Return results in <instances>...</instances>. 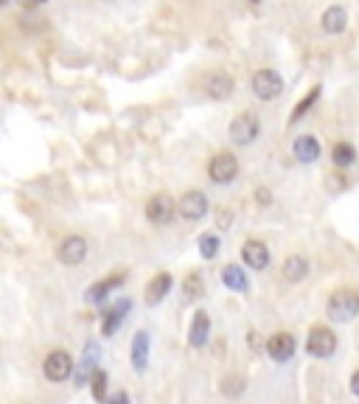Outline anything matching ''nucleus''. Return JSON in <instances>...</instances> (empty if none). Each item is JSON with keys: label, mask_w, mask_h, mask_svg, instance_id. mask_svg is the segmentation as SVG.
<instances>
[{"label": "nucleus", "mask_w": 359, "mask_h": 404, "mask_svg": "<svg viewBox=\"0 0 359 404\" xmlns=\"http://www.w3.org/2000/svg\"><path fill=\"white\" fill-rule=\"evenodd\" d=\"M328 309V318L337 320V323H348L359 315V292L354 289H337L325 303Z\"/></svg>", "instance_id": "f257e3e1"}, {"label": "nucleus", "mask_w": 359, "mask_h": 404, "mask_svg": "<svg viewBox=\"0 0 359 404\" xmlns=\"http://www.w3.org/2000/svg\"><path fill=\"white\" fill-rule=\"evenodd\" d=\"M253 93H256L261 102L278 99L281 93H284V79H281V73H278V71H269V68L256 71V76H253Z\"/></svg>", "instance_id": "f03ea898"}, {"label": "nucleus", "mask_w": 359, "mask_h": 404, "mask_svg": "<svg viewBox=\"0 0 359 404\" xmlns=\"http://www.w3.org/2000/svg\"><path fill=\"white\" fill-rule=\"evenodd\" d=\"M258 130H261V123L253 112H238L233 121H230V141L238 143V146H247L258 138Z\"/></svg>", "instance_id": "7ed1b4c3"}, {"label": "nucleus", "mask_w": 359, "mask_h": 404, "mask_svg": "<svg viewBox=\"0 0 359 404\" xmlns=\"http://www.w3.org/2000/svg\"><path fill=\"white\" fill-rule=\"evenodd\" d=\"M334 348H337V334L328 329V326H314L312 331H309V340H306V351L312 354V357H332L334 354Z\"/></svg>", "instance_id": "20e7f679"}, {"label": "nucleus", "mask_w": 359, "mask_h": 404, "mask_svg": "<svg viewBox=\"0 0 359 404\" xmlns=\"http://www.w3.org/2000/svg\"><path fill=\"white\" fill-rule=\"evenodd\" d=\"M42 370H45V379L65 382L73 374V357L68 351H51L45 357V362H42Z\"/></svg>", "instance_id": "39448f33"}, {"label": "nucleus", "mask_w": 359, "mask_h": 404, "mask_svg": "<svg viewBox=\"0 0 359 404\" xmlns=\"http://www.w3.org/2000/svg\"><path fill=\"white\" fill-rule=\"evenodd\" d=\"M238 174V161L236 154L230 152H219L211 158V163H208V177H211L214 182H233Z\"/></svg>", "instance_id": "423d86ee"}, {"label": "nucleus", "mask_w": 359, "mask_h": 404, "mask_svg": "<svg viewBox=\"0 0 359 404\" xmlns=\"http://www.w3.org/2000/svg\"><path fill=\"white\" fill-rule=\"evenodd\" d=\"M174 211H177V205L169 194H155L146 202V219L152 225H169L174 219Z\"/></svg>", "instance_id": "0eeeda50"}, {"label": "nucleus", "mask_w": 359, "mask_h": 404, "mask_svg": "<svg viewBox=\"0 0 359 404\" xmlns=\"http://www.w3.org/2000/svg\"><path fill=\"white\" fill-rule=\"evenodd\" d=\"M205 213H208V197L202 191H186L180 197V216H183V219L197 222Z\"/></svg>", "instance_id": "6e6552de"}, {"label": "nucleus", "mask_w": 359, "mask_h": 404, "mask_svg": "<svg viewBox=\"0 0 359 404\" xmlns=\"http://www.w3.org/2000/svg\"><path fill=\"white\" fill-rule=\"evenodd\" d=\"M87 259V241L82 236H68L62 244H59V261L68 264V267H76Z\"/></svg>", "instance_id": "1a4fd4ad"}, {"label": "nucleus", "mask_w": 359, "mask_h": 404, "mask_svg": "<svg viewBox=\"0 0 359 404\" xmlns=\"http://www.w3.org/2000/svg\"><path fill=\"white\" fill-rule=\"evenodd\" d=\"M202 87H205V93L211 99H227L233 93V76L225 73V71H214V73H208L202 79Z\"/></svg>", "instance_id": "9d476101"}, {"label": "nucleus", "mask_w": 359, "mask_h": 404, "mask_svg": "<svg viewBox=\"0 0 359 404\" xmlns=\"http://www.w3.org/2000/svg\"><path fill=\"white\" fill-rule=\"evenodd\" d=\"M267 351L275 362H286L295 354V337L289 331H278L267 340Z\"/></svg>", "instance_id": "9b49d317"}, {"label": "nucleus", "mask_w": 359, "mask_h": 404, "mask_svg": "<svg viewBox=\"0 0 359 404\" xmlns=\"http://www.w3.org/2000/svg\"><path fill=\"white\" fill-rule=\"evenodd\" d=\"M242 259H245V264H247L250 270H264V267L269 264V250H267L264 241L250 239V241L242 244Z\"/></svg>", "instance_id": "f8f14e48"}, {"label": "nucleus", "mask_w": 359, "mask_h": 404, "mask_svg": "<svg viewBox=\"0 0 359 404\" xmlns=\"http://www.w3.org/2000/svg\"><path fill=\"white\" fill-rule=\"evenodd\" d=\"M127 281V272H115V275H110V278H104V281H99V284H93L87 289V300L90 303H101L112 289H118Z\"/></svg>", "instance_id": "ddd939ff"}, {"label": "nucleus", "mask_w": 359, "mask_h": 404, "mask_svg": "<svg viewBox=\"0 0 359 404\" xmlns=\"http://www.w3.org/2000/svg\"><path fill=\"white\" fill-rule=\"evenodd\" d=\"M320 23H323V31H325V34H343L345 25H348V12H345L343 6H328V9L323 12Z\"/></svg>", "instance_id": "4468645a"}, {"label": "nucleus", "mask_w": 359, "mask_h": 404, "mask_svg": "<svg viewBox=\"0 0 359 404\" xmlns=\"http://www.w3.org/2000/svg\"><path fill=\"white\" fill-rule=\"evenodd\" d=\"M169 289H171V275L169 272H158L152 281H149V287H146V303L158 306L169 295Z\"/></svg>", "instance_id": "2eb2a0df"}, {"label": "nucleus", "mask_w": 359, "mask_h": 404, "mask_svg": "<svg viewBox=\"0 0 359 404\" xmlns=\"http://www.w3.org/2000/svg\"><path fill=\"white\" fill-rule=\"evenodd\" d=\"M208 331H211V318H208V312H202V309H199V312L194 315V320H191V331H188V343H191V348L205 346Z\"/></svg>", "instance_id": "dca6fc26"}, {"label": "nucleus", "mask_w": 359, "mask_h": 404, "mask_svg": "<svg viewBox=\"0 0 359 404\" xmlns=\"http://www.w3.org/2000/svg\"><path fill=\"white\" fill-rule=\"evenodd\" d=\"M295 158L301 161V163H312L320 158V143L314 135H301L295 141Z\"/></svg>", "instance_id": "f3484780"}, {"label": "nucleus", "mask_w": 359, "mask_h": 404, "mask_svg": "<svg viewBox=\"0 0 359 404\" xmlns=\"http://www.w3.org/2000/svg\"><path fill=\"white\" fill-rule=\"evenodd\" d=\"M127 312H129V300H118V303L112 306V312L104 315V323H101L104 337H112V334L118 331V326H121V320H124Z\"/></svg>", "instance_id": "a211bd4d"}, {"label": "nucleus", "mask_w": 359, "mask_h": 404, "mask_svg": "<svg viewBox=\"0 0 359 404\" xmlns=\"http://www.w3.org/2000/svg\"><path fill=\"white\" fill-rule=\"evenodd\" d=\"M306 275H309V261L304 256H289L284 261V278H286V281L297 284V281H304Z\"/></svg>", "instance_id": "6ab92c4d"}, {"label": "nucleus", "mask_w": 359, "mask_h": 404, "mask_svg": "<svg viewBox=\"0 0 359 404\" xmlns=\"http://www.w3.org/2000/svg\"><path fill=\"white\" fill-rule=\"evenodd\" d=\"M146 362H149V334L138 331L132 340V365H135V370H143Z\"/></svg>", "instance_id": "aec40b11"}, {"label": "nucleus", "mask_w": 359, "mask_h": 404, "mask_svg": "<svg viewBox=\"0 0 359 404\" xmlns=\"http://www.w3.org/2000/svg\"><path fill=\"white\" fill-rule=\"evenodd\" d=\"M222 281H225V287H230L233 292H247V275H245V270H238L236 264H227L225 270H222Z\"/></svg>", "instance_id": "412c9836"}, {"label": "nucleus", "mask_w": 359, "mask_h": 404, "mask_svg": "<svg viewBox=\"0 0 359 404\" xmlns=\"http://www.w3.org/2000/svg\"><path fill=\"white\" fill-rule=\"evenodd\" d=\"M202 292H205L202 272H188V275H186V281H183V298H186V303L197 300Z\"/></svg>", "instance_id": "4be33fe9"}, {"label": "nucleus", "mask_w": 359, "mask_h": 404, "mask_svg": "<svg viewBox=\"0 0 359 404\" xmlns=\"http://www.w3.org/2000/svg\"><path fill=\"white\" fill-rule=\"evenodd\" d=\"M332 161H334V166H340V169H345V166H351L354 161H356V149L351 146V143H334V149H332Z\"/></svg>", "instance_id": "5701e85b"}, {"label": "nucleus", "mask_w": 359, "mask_h": 404, "mask_svg": "<svg viewBox=\"0 0 359 404\" xmlns=\"http://www.w3.org/2000/svg\"><path fill=\"white\" fill-rule=\"evenodd\" d=\"M317 99H320V87H312V90L306 93V99H304L301 104H297V107H295V112H292V121H297V118H304V115H306V110H309V107H312V104H314Z\"/></svg>", "instance_id": "b1692460"}, {"label": "nucleus", "mask_w": 359, "mask_h": 404, "mask_svg": "<svg viewBox=\"0 0 359 404\" xmlns=\"http://www.w3.org/2000/svg\"><path fill=\"white\" fill-rule=\"evenodd\" d=\"M96 362H99V346H84V362H82V374H79L82 382L87 379V370L93 368Z\"/></svg>", "instance_id": "393cba45"}, {"label": "nucleus", "mask_w": 359, "mask_h": 404, "mask_svg": "<svg viewBox=\"0 0 359 404\" xmlns=\"http://www.w3.org/2000/svg\"><path fill=\"white\" fill-rule=\"evenodd\" d=\"M199 253H202L205 259H214V256L219 253V239H216V236H202V239H199Z\"/></svg>", "instance_id": "a878e982"}, {"label": "nucleus", "mask_w": 359, "mask_h": 404, "mask_svg": "<svg viewBox=\"0 0 359 404\" xmlns=\"http://www.w3.org/2000/svg\"><path fill=\"white\" fill-rule=\"evenodd\" d=\"M104 390H107V374H104V370H96V374H93V396L99 401H104Z\"/></svg>", "instance_id": "bb28decb"}, {"label": "nucleus", "mask_w": 359, "mask_h": 404, "mask_svg": "<svg viewBox=\"0 0 359 404\" xmlns=\"http://www.w3.org/2000/svg\"><path fill=\"white\" fill-rule=\"evenodd\" d=\"M242 388H245L242 379H238V377H230V379L222 385V393H227V396H238V393H242Z\"/></svg>", "instance_id": "cd10ccee"}, {"label": "nucleus", "mask_w": 359, "mask_h": 404, "mask_svg": "<svg viewBox=\"0 0 359 404\" xmlns=\"http://www.w3.org/2000/svg\"><path fill=\"white\" fill-rule=\"evenodd\" d=\"M256 200H258V205H269V200H273V194H269L267 189H258V191H256Z\"/></svg>", "instance_id": "c85d7f7f"}, {"label": "nucleus", "mask_w": 359, "mask_h": 404, "mask_svg": "<svg viewBox=\"0 0 359 404\" xmlns=\"http://www.w3.org/2000/svg\"><path fill=\"white\" fill-rule=\"evenodd\" d=\"M230 219H233V213H230V211H222V213H219V228H222V230L230 228Z\"/></svg>", "instance_id": "c756f323"}, {"label": "nucleus", "mask_w": 359, "mask_h": 404, "mask_svg": "<svg viewBox=\"0 0 359 404\" xmlns=\"http://www.w3.org/2000/svg\"><path fill=\"white\" fill-rule=\"evenodd\" d=\"M45 0H20V6L23 9H37V6H42Z\"/></svg>", "instance_id": "7c9ffc66"}, {"label": "nucleus", "mask_w": 359, "mask_h": 404, "mask_svg": "<svg viewBox=\"0 0 359 404\" xmlns=\"http://www.w3.org/2000/svg\"><path fill=\"white\" fill-rule=\"evenodd\" d=\"M351 393H354V396H359V370L351 377Z\"/></svg>", "instance_id": "2f4dec72"}, {"label": "nucleus", "mask_w": 359, "mask_h": 404, "mask_svg": "<svg viewBox=\"0 0 359 404\" xmlns=\"http://www.w3.org/2000/svg\"><path fill=\"white\" fill-rule=\"evenodd\" d=\"M250 3H261V0H250Z\"/></svg>", "instance_id": "473e14b6"}]
</instances>
